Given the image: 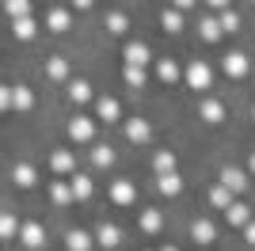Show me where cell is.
Masks as SVG:
<instances>
[{
	"instance_id": "17",
	"label": "cell",
	"mask_w": 255,
	"mask_h": 251,
	"mask_svg": "<svg viewBox=\"0 0 255 251\" xmlns=\"http://www.w3.org/2000/svg\"><path fill=\"white\" fill-rule=\"evenodd\" d=\"M69 99H73V103H88V99H92L88 80H69Z\"/></svg>"
},
{
	"instance_id": "23",
	"label": "cell",
	"mask_w": 255,
	"mask_h": 251,
	"mask_svg": "<svg viewBox=\"0 0 255 251\" xmlns=\"http://www.w3.org/2000/svg\"><path fill=\"white\" fill-rule=\"evenodd\" d=\"M69 187H73V198H88V194H92V179L88 175H73Z\"/></svg>"
},
{
	"instance_id": "43",
	"label": "cell",
	"mask_w": 255,
	"mask_h": 251,
	"mask_svg": "<svg viewBox=\"0 0 255 251\" xmlns=\"http://www.w3.org/2000/svg\"><path fill=\"white\" fill-rule=\"evenodd\" d=\"M160 251H179V248H160Z\"/></svg>"
},
{
	"instance_id": "1",
	"label": "cell",
	"mask_w": 255,
	"mask_h": 251,
	"mask_svg": "<svg viewBox=\"0 0 255 251\" xmlns=\"http://www.w3.org/2000/svg\"><path fill=\"white\" fill-rule=\"evenodd\" d=\"M183 76H187V84H191L194 92H206V88H210V80H213V73H210V65H206V61H191Z\"/></svg>"
},
{
	"instance_id": "34",
	"label": "cell",
	"mask_w": 255,
	"mask_h": 251,
	"mask_svg": "<svg viewBox=\"0 0 255 251\" xmlns=\"http://www.w3.org/2000/svg\"><path fill=\"white\" fill-rule=\"evenodd\" d=\"M217 23H221V31H240V19H236V11H229V8L221 11V19H217Z\"/></svg>"
},
{
	"instance_id": "32",
	"label": "cell",
	"mask_w": 255,
	"mask_h": 251,
	"mask_svg": "<svg viewBox=\"0 0 255 251\" xmlns=\"http://www.w3.org/2000/svg\"><path fill=\"white\" fill-rule=\"evenodd\" d=\"M126 84H133V88H145V73H141V65H126Z\"/></svg>"
},
{
	"instance_id": "9",
	"label": "cell",
	"mask_w": 255,
	"mask_h": 251,
	"mask_svg": "<svg viewBox=\"0 0 255 251\" xmlns=\"http://www.w3.org/2000/svg\"><path fill=\"white\" fill-rule=\"evenodd\" d=\"M11 236H19V221H15V213L0 209V240H11Z\"/></svg>"
},
{
	"instance_id": "36",
	"label": "cell",
	"mask_w": 255,
	"mask_h": 251,
	"mask_svg": "<svg viewBox=\"0 0 255 251\" xmlns=\"http://www.w3.org/2000/svg\"><path fill=\"white\" fill-rule=\"evenodd\" d=\"M164 27H168V31H183V15H179V11H164Z\"/></svg>"
},
{
	"instance_id": "39",
	"label": "cell",
	"mask_w": 255,
	"mask_h": 251,
	"mask_svg": "<svg viewBox=\"0 0 255 251\" xmlns=\"http://www.w3.org/2000/svg\"><path fill=\"white\" fill-rule=\"evenodd\" d=\"M206 4H210V8H217V11H225V8H229V0H206Z\"/></svg>"
},
{
	"instance_id": "13",
	"label": "cell",
	"mask_w": 255,
	"mask_h": 251,
	"mask_svg": "<svg viewBox=\"0 0 255 251\" xmlns=\"http://www.w3.org/2000/svg\"><path fill=\"white\" fill-rule=\"evenodd\" d=\"M191 236H194V240H198V244H213V236H217V229H213L210 221H194V225H191Z\"/></svg>"
},
{
	"instance_id": "2",
	"label": "cell",
	"mask_w": 255,
	"mask_h": 251,
	"mask_svg": "<svg viewBox=\"0 0 255 251\" xmlns=\"http://www.w3.org/2000/svg\"><path fill=\"white\" fill-rule=\"evenodd\" d=\"M31 107H34V92L27 84H15L11 88V111H31Z\"/></svg>"
},
{
	"instance_id": "42",
	"label": "cell",
	"mask_w": 255,
	"mask_h": 251,
	"mask_svg": "<svg viewBox=\"0 0 255 251\" xmlns=\"http://www.w3.org/2000/svg\"><path fill=\"white\" fill-rule=\"evenodd\" d=\"M248 167H252V175H255V152H252V160H248Z\"/></svg>"
},
{
	"instance_id": "29",
	"label": "cell",
	"mask_w": 255,
	"mask_h": 251,
	"mask_svg": "<svg viewBox=\"0 0 255 251\" xmlns=\"http://www.w3.org/2000/svg\"><path fill=\"white\" fill-rule=\"evenodd\" d=\"M152 164H156V171H160V175L175 171V156H171V152H156V160H152Z\"/></svg>"
},
{
	"instance_id": "14",
	"label": "cell",
	"mask_w": 255,
	"mask_h": 251,
	"mask_svg": "<svg viewBox=\"0 0 255 251\" xmlns=\"http://www.w3.org/2000/svg\"><path fill=\"white\" fill-rule=\"evenodd\" d=\"M65 248H69V251H92V236L80 232V229H73V232H69V240H65Z\"/></svg>"
},
{
	"instance_id": "7",
	"label": "cell",
	"mask_w": 255,
	"mask_h": 251,
	"mask_svg": "<svg viewBox=\"0 0 255 251\" xmlns=\"http://www.w3.org/2000/svg\"><path fill=\"white\" fill-rule=\"evenodd\" d=\"M221 183L233 190V194L248 190V175H244V171H236V167H225V171H221Z\"/></svg>"
},
{
	"instance_id": "33",
	"label": "cell",
	"mask_w": 255,
	"mask_h": 251,
	"mask_svg": "<svg viewBox=\"0 0 255 251\" xmlns=\"http://www.w3.org/2000/svg\"><path fill=\"white\" fill-rule=\"evenodd\" d=\"M92 160H96L99 167H111V164H115V152H111V148H107V145H99L96 152H92Z\"/></svg>"
},
{
	"instance_id": "26",
	"label": "cell",
	"mask_w": 255,
	"mask_h": 251,
	"mask_svg": "<svg viewBox=\"0 0 255 251\" xmlns=\"http://www.w3.org/2000/svg\"><path fill=\"white\" fill-rule=\"evenodd\" d=\"M53 202H57V206H65V202H73V187H69V183H65V179H57V183H53Z\"/></svg>"
},
{
	"instance_id": "15",
	"label": "cell",
	"mask_w": 255,
	"mask_h": 251,
	"mask_svg": "<svg viewBox=\"0 0 255 251\" xmlns=\"http://www.w3.org/2000/svg\"><path fill=\"white\" fill-rule=\"evenodd\" d=\"M160 194H168V198H175V194H179L183 190V183H179V175H175V171H168V175H160Z\"/></svg>"
},
{
	"instance_id": "21",
	"label": "cell",
	"mask_w": 255,
	"mask_h": 251,
	"mask_svg": "<svg viewBox=\"0 0 255 251\" xmlns=\"http://www.w3.org/2000/svg\"><path fill=\"white\" fill-rule=\"evenodd\" d=\"M96 240L103 244V248H118V229H115V225H99V229H96Z\"/></svg>"
},
{
	"instance_id": "28",
	"label": "cell",
	"mask_w": 255,
	"mask_h": 251,
	"mask_svg": "<svg viewBox=\"0 0 255 251\" xmlns=\"http://www.w3.org/2000/svg\"><path fill=\"white\" fill-rule=\"evenodd\" d=\"M4 11H8L11 19H19V15H31V4L27 0H4Z\"/></svg>"
},
{
	"instance_id": "20",
	"label": "cell",
	"mask_w": 255,
	"mask_h": 251,
	"mask_svg": "<svg viewBox=\"0 0 255 251\" xmlns=\"http://www.w3.org/2000/svg\"><path fill=\"white\" fill-rule=\"evenodd\" d=\"M11 179H15V183H19V187H34V167L31 164H15V171H11Z\"/></svg>"
},
{
	"instance_id": "8",
	"label": "cell",
	"mask_w": 255,
	"mask_h": 251,
	"mask_svg": "<svg viewBox=\"0 0 255 251\" xmlns=\"http://www.w3.org/2000/svg\"><path fill=\"white\" fill-rule=\"evenodd\" d=\"M46 23H50V31H69V27H73V11L69 8H53L50 15H46Z\"/></svg>"
},
{
	"instance_id": "19",
	"label": "cell",
	"mask_w": 255,
	"mask_h": 251,
	"mask_svg": "<svg viewBox=\"0 0 255 251\" xmlns=\"http://www.w3.org/2000/svg\"><path fill=\"white\" fill-rule=\"evenodd\" d=\"M50 164H53V171H61V175H65V171H73V164H76V160H73V152H69V148H57Z\"/></svg>"
},
{
	"instance_id": "3",
	"label": "cell",
	"mask_w": 255,
	"mask_h": 251,
	"mask_svg": "<svg viewBox=\"0 0 255 251\" xmlns=\"http://www.w3.org/2000/svg\"><path fill=\"white\" fill-rule=\"evenodd\" d=\"M111 198H115L118 206H129V202L137 198V187H133V183H129V179H118L115 187H111Z\"/></svg>"
},
{
	"instance_id": "38",
	"label": "cell",
	"mask_w": 255,
	"mask_h": 251,
	"mask_svg": "<svg viewBox=\"0 0 255 251\" xmlns=\"http://www.w3.org/2000/svg\"><path fill=\"white\" fill-rule=\"evenodd\" d=\"M244 240L255 244V221H248V225H244Z\"/></svg>"
},
{
	"instance_id": "35",
	"label": "cell",
	"mask_w": 255,
	"mask_h": 251,
	"mask_svg": "<svg viewBox=\"0 0 255 251\" xmlns=\"http://www.w3.org/2000/svg\"><path fill=\"white\" fill-rule=\"evenodd\" d=\"M46 73H50L53 80H65V76H69V65H65L61 57H53V61H50V69H46Z\"/></svg>"
},
{
	"instance_id": "16",
	"label": "cell",
	"mask_w": 255,
	"mask_h": 251,
	"mask_svg": "<svg viewBox=\"0 0 255 251\" xmlns=\"http://www.w3.org/2000/svg\"><path fill=\"white\" fill-rule=\"evenodd\" d=\"M145 61H149V46L129 42V46H126V65H145Z\"/></svg>"
},
{
	"instance_id": "4",
	"label": "cell",
	"mask_w": 255,
	"mask_h": 251,
	"mask_svg": "<svg viewBox=\"0 0 255 251\" xmlns=\"http://www.w3.org/2000/svg\"><path fill=\"white\" fill-rule=\"evenodd\" d=\"M19 240L27 244V248H42V244H46V232H42V225H38V221L23 225V229H19Z\"/></svg>"
},
{
	"instance_id": "40",
	"label": "cell",
	"mask_w": 255,
	"mask_h": 251,
	"mask_svg": "<svg viewBox=\"0 0 255 251\" xmlns=\"http://www.w3.org/2000/svg\"><path fill=\"white\" fill-rule=\"evenodd\" d=\"M171 4H175V8H183V11H187V8H194V0H171Z\"/></svg>"
},
{
	"instance_id": "22",
	"label": "cell",
	"mask_w": 255,
	"mask_h": 251,
	"mask_svg": "<svg viewBox=\"0 0 255 251\" xmlns=\"http://www.w3.org/2000/svg\"><path fill=\"white\" fill-rule=\"evenodd\" d=\"M202 118H206V122H221V118H225V103L206 99V103H202Z\"/></svg>"
},
{
	"instance_id": "18",
	"label": "cell",
	"mask_w": 255,
	"mask_h": 251,
	"mask_svg": "<svg viewBox=\"0 0 255 251\" xmlns=\"http://www.w3.org/2000/svg\"><path fill=\"white\" fill-rule=\"evenodd\" d=\"M210 202H213L217 209H229V206H233V190L225 187V183H217V187L210 190Z\"/></svg>"
},
{
	"instance_id": "37",
	"label": "cell",
	"mask_w": 255,
	"mask_h": 251,
	"mask_svg": "<svg viewBox=\"0 0 255 251\" xmlns=\"http://www.w3.org/2000/svg\"><path fill=\"white\" fill-rule=\"evenodd\" d=\"M0 111H11V88L0 84Z\"/></svg>"
},
{
	"instance_id": "44",
	"label": "cell",
	"mask_w": 255,
	"mask_h": 251,
	"mask_svg": "<svg viewBox=\"0 0 255 251\" xmlns=\"http://www.w3.org/2000/svg\"><path fill=\"white\" fill-rule=\"evenodd\" d=\"M252 4H255V0H252Z\"/></svg>"
},
{
	"instance_id": "27",
	"label": "cell",
	"mask_w": 255,
	"mask_h": 251,
	"mask_svg": "<svg viewBox=\"0 0 255 251\" xmlns=\"http://www.w3.org/2000/svg\"><path fill=\"white\" fill-rule=\"evenodd\" d=\"M156 76H160L164 84H175V80H179V69H175V61H160V65H156Z\"/></svg>"
},
{
	"instance_id": "10",
	"label": "cell",
	"mask_w": 255,
	"mask_h": 251,
	"mask_svg": "<svg viewBox=\"0 0 255 251\" xmlns=\"http://www.w3.org/2000/svg\"><path fill=\"white\" fill-rule=\"evenodd\" d=\"M96 111H99V118H103V122H118V115H122V111H118V103L111 99V95L96 99Z\"/></svg>"
},
{
	"instance_id": "5",
	"label": "cell",
	"mask_w": 255,
	"mask_h": 251,
	"mask_svg": "<svg viewBox=\"0 0 255 251\" xmlns=\"http://www.w3.org/2000/svg\"><path fill=\"white\" fill-rule=\"evenodd\" d=\"M92 129H96L92 118H73V122H69V137H73L76 145H80V141H92Z\"/></svg>"
},
{
	"instance_id": "24",
	"label": "cell",
	"mask_w": 255,
	"mask_h": 251,
	"mask_svg": "<svg viewBox=\"0 0 255 251\" xmlns=\"http://www.w3.org/2000/svg\"><path fill=\"white\" fill-rule=\"evenodd\" d=\"M229 221H233V225H240V229H244L248 221H252V213H248L244 202H233V206H229Z\"/></svg>"
},
{
	"instance_id": "31",
	"label": "cell",
	"mask_w": 255,
	"mask_h": 251,
	"mask_svg": "<svg viewBox=\"0 0 255 251\" xmlns=\"http://www.w3.org/2000/svg\"><path fill=\"white\" fill-rule=\"evenodd\" d=\"M202 38L217 42V38H221V23H217V19H202Z\"/></svg>"
},
{
	"instance_id": "41",
	"label": "cell",
	"mask_w": 255,
	"mask_h": 251,
	"mask_svg": "<svg viewBox=\"0 0 255 251\" xmlns=\"http://www.w3.org/2000/svg\"><path fill=\"white\" fill-rule=\"evenodd\" d=\"M73 4H76L80 11H84V8H92V0H73Z\"/></svg>"
},
{
	"instance_id": "12",
	"label": "cell",
	"mask_w": 255,
	"mask_h": 251,
	"mask_svg": "<svg viewBox=\"0 0 255 251\" xmlns=\"http://www.w3.org/2000/svg\"><path fill=\"white\" fill-rule=\"evenodd\" d=\"M11 27H15V38H34V31H38V23L31 19V15H19V19H11Z\"/></svg>"
},
{
	"instance_id": "30",
	"label": "cell",
	"mask_w": 255,
	"mask_h": 251,
	"mask_svg": "<svg viewBox=\"0 0 255 251\" xmlns=\"http://www.w3.org/2000/svg\"><path fill=\"white\" fill-rule=\"evenodd\" d=\"M107 31L122 34V31H126V15H122V11H111V15H107Z\"/></svg>"
},
{
	"instance_id": "11",
	"label": "cell",
	"mask_w": 255,
	"mask_h": 251,
	"mask_svg": "<svg viewBox=\"0 0 255 251\" xmlns=\"http://www.w3.org/2000/svg\"><path fill=\"white\" fill-rule=\"evenodd\" d=\"M225 73L229 76H244L248 73V57L244 53H225Z\"/></svg>"
},
{
	"instance_id": "6",
	"label": "cell",
	"mask_w": 255,
	"mask_h": 251,
	"mask_svg": "<svg viewBox=\"0 0 255 251\" xmlns=\"http://www.w3.org/2000/svg\"><path fill=\"white\" fill-rule=\"evenodd\" d=\"M149 122H145V118H133V122H126V137L129 141H133V145H145V141H149Z\"/></svg>"
},
{
	"instance_id": "25",
	"label": "cell",
	"mask_w": 255,
	"mask_h": 251,
	"mask_svg": "<svg viewBox=\"0 0 255 251\" xmlns=\"http://www.w3.org/2000/svg\"><path fill=\"white\" fill-rule=\"evenodd\" d=\"M160 225H164L160 209H145V213H141V229L145 232H160Z\"/></svg>"
}]
</instances>
